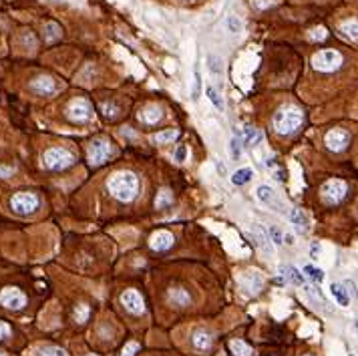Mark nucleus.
<instances>
[{
  "mask_svg": "<svg viewBox=\"0 0 358 356\" xmlns=\"http://www.w3.org/2000/svg\"><path fill=\"white\" fill-rule=\"evenodd\" d=\"M107 189L119 201H133L139 193V177L133 171H117L109 177Z\"/></svg>",
  "mask_w": 358,
  "mask_h": 356,
  "instance_id": "f257e3e1",
  "label": "nucleus"
},
{
  "mask_svg": "<svg viewBox=\"0 0 358 356\" xmlns=\"http://www.w3.org/2000/svg\"><path fill=\"white\" fill-rule=\"evenodd\" d=\"M302 119H304V115L296 105H286V107L278 109V113L274 115V129L280 135H292L302 125Z\"/></svg>",
  "mask_w": 358,
  "mask_h": 356,
  "instance_id": "f03ea898",
  "label": "nucleus"
},
{
  "mask_svg": "<svg viewBox=\"0 0 358 356\" xmlns=\"http://www.w3.org/2000/svg\"><path fill=\"white\" fill-rule=\"evenodd\" d=\"M75 163V155L63 147H50L43 153V165L52 169V171H61V169H67Z\"/></svg>",
  "mask_w": 358,
  "mask_h": 356,
  "instance_id": "7ed1b4c3",
  "label": "nucleus"
},
{
  "mask_svg": "<svg viewBox=\"0 0 358 356\" xmlns=\"http://www.w3.org/2000/svg\"><path fill=\"white\" fill-rule=\"evenodd\" d=\"M39 197L31 191H20V193H14L12 199H10V207H12V212L18 214V216H31L39 210Z\"/></svg>",
  "mask_w": 358,
  "mask_h": 356,
  "instance_id": "20e7f679",
  "label": "nucleus"
},
{
  "mask_svg": "<svg viewBox=\"0 0 358 356\" xmlns=\"http://www.w3.org/2000/svg\"><path fill=\"white\" fill-rule=\"evenodd\" d=\"M312 65L316 71L322 73H334L342 65V54L338 50H320L312 56Z\"/></svg>",
  "mask_w": 358,
  "mask_h": 356,
  "instance_id": "39448f33",
  "label": "nucleus"
},
{
  "mask_svg": "<svg viewBox=\"0 0 358 356\" xmlns=\"http://www.w3.org/2000/svg\"><path fill=\"white\" fill-rule=\"evenodd\" d=\"M111 143L105 141V139H93L91 143H89V149H87V155H89V161H91L93 165H101L109 159L111 155Z\"/></svg>",
  "mask_w": 358,
  "mask_h": 356,
  "instance_id": "423d86ee",
  "label": "nucleus"
},
{
  "mask_svg": "<svg viewBox=\"0 0 358 356\" xmlns=\"http://www.w3.org/2000/svg\"><path fill=\"white\" fill-rule=\"evenodd\" d=\"M344 195H346V183L340 181V179H330V181H326L324 187H322V199L328 205H334V203L342 201Z\"/></svg>",
  "mask_w": 358,
  "mask_h": 356,
  "instance_id": "0eeeda50",
  "label": "nucleus"
},
{
  "mask_svg": "<svg viewBox=\"0 0 358 356\" xmlns=\"http://www.w3.org/2000/svg\"><path fill=\"white\" fill-rule=\"evenodd\" d=\"M0 304L8 310H22L26 306V296L18 288H4L0 292Z\"/></svg>",
  "mask_w": 358,
  "mask_h": 356,
  "instance_id": "6e6552de",
  "label": "nucleus"
},
{
  "mask_svg": "<svg viewBox=\"0 0 358 356\" xmlns=\"http://www.w3.org/2000/svg\"><path fill=\"white\" fill-rule=\"evenodd\" d=\"M67 115H69L71 121L85 123V121H89V119H91L93 111H91V105H89L85 99H75V101H71V103H69V107H67Z\"/></svg>",
  "mask_w": 358,
  "mask_h": 356,
  "instance_id": "1a4fd4ad",
  "label": "nucleus"
},
{
  "mask_svg": "<svg viewBox=\"0 0 358 356\" xmlns=\"http://www.w3.org/2000/svg\"><path fill=\"white\" fill-rule=\"evenodd\" d=\"M348 141H350V135H348V131H344V129H332V131H328L326 137H324L326 147H328L330 151H334V153L344 151L346 147H348Z\"/></svg>",
  "mask_w": 358,
  "mask_h": 356,
  "instance_id": "9d476101",
  "label": "nucleus"
},
{
  "mask_svg": "<svg viewBox=\"0 0 358 356\" xmlns=\"http://www.w3.org/2000/svg\"><path fill=\"white\" fill-rule=\"evenodd\" d=\"M121 304L131 314H143L145 312V300L137 290H125L121 294Z\"/></svg>",
  "mask_w": 358,
  "mask_h": 356,
  "instance_id": "9b49d317",
  "label": "nucleus"
},
{
  "mask_svg": "<svg viewBox=\"0 0 358 356\" xmlns=\"http://www.w3.org/2000/svg\"><path fill=\"white\" fill-rule=\"evenodd\" d=\"M31 89L39 95H52L56 91V81L48 75H41L35 81H31Z\"/></svg>",
  "mask_w": 358,
  "mask_h": 356,
  "instance_id": "f8f14e48",
  "label": "nucleus"
},
{
  "mask_svg": "<svg viewBox=\"0 0 358 356\" xmlns=\"http://www.w3.org/2000/svg\"><path fill=\"white\" fill-rule=\"evenodd\" d=\"M240 284H242L250 294H258V292L262 290V286H264V278H262L260 272L250 270V272H244V274L240 276Z\"/></svg>",
  "mask_w": 358,
  "mask_h": 356,
  "instance_id": "ddd939ff",
  "label": "nucleus"
},
{
  "mask_svg": "<svg viewBox=\"0 0 358 356\" xmlns=\"http://www.w3.org/2000/svg\"><path fill=\"white\" fill-rule=\"evenodd\" d=\"M252 237H254L256 246H258L264 254H268V256L274 254V244L270 242V237H268V233H266V229H264L262 225H254V227H252Z\"/></svg>",
  "mask_w": 358,
  "mask_h": 356,
  "instance_id": "4468645a",
  "label": "nucleus"
},
{
  "mask_svg": "<svg viewBox=\"0 0 358 356\" xmlns=\"http://www.w3.org/2000/svg\"><path fill=\"white\" fill-rule=\"evenodd\" d=\"M173 233L165 231V229H159L151 235V240H149V246H151L155 252H163V250H169L173 246Z\"/></svg>",
  "mask_w": 358,
  "mask_h": 356,
  "instance_id": "2eb2a0df",
  "label": "nucleus"
},
{
  "mask_svg": "<svg viewBox=\"0 0 358 356\" xmlns=\"http://www.w3.org/2000/svg\"><path fill=\"white\" fill-rule=\"evenodd\" d=\"M139 119L147 125H155L163 119V109L159 105H147L141 113H139Z\"/></svg>",
  "mask_w": 358,
  "mask_h": 356,
  "instance_id": "dca6fc26",
  "label": "nucleus"
},
{
  "mask_svg": "<svg viewBox=\"0 0 358 356\" xmlns=\"http://www.w3.org/2000/svg\"><path fill=\"white\" fill-rule=\"evenodd\" d=\"M330 296L336 300L338 306H342V308L350 306V294H348V290H346L342 284L332 282V284H330Z\"/></svg>",
  "mask_w": 358,
  "mask_h": 356,
  "instance_id": "f3484780",
  "label": "nucleus"
},
{
  "mask_svg": "<svg viewBox=\"0 0 358 356\" xmlns=\"http://www.w3.org/2000/svg\"><path fill=\"white\" fill-rule=\"evenodd\" d=\"M191 344L197 348V350H210L212 344H214V336L207 332V330H195L193 336H191Z\"/></svg>",
  "mask_w": 358,
  "mask_h": 356,
  "instance_id": "a211bd4d",
  "label": "nucleus"
},
{
  "mask_svg": "<svg viewBox=\"0 0 358 356\" xmlns=\"http://www.w3.org/2000/svg\"><path fill=\"white\" fill-rule=\"evenodd\" d=\"M290 222H292V225H296L298 231H302V233H306L310 229L308 218H306V214L300 210V207H292L290 210Z\"/></svg>",
  "mask_w": 358,
  "mask_h": 356,
  "instance_id": "6ab92c4d",
  "label": "nucleus"
},
{
  "mask_svg": "<svg viewBox=\"0 0 358 356\" xmlns=\"http://www.w3.org/2000/svg\"><path fill=\"white\" fill-rule=\"evenodd\" d=\"M256 197H258V201H262L264 205H276V207H280L274 189H270L268 185H260V187L256 189Z\"/></svg>",
  "mask_w": 358,
  "mask_h": 356,
  "instance_id": "aec40b11",
  "label": "nucleus"
},
{
  "mask_svg": "<svg viewBox=\"0 0 358 356\" xmlns=\"http://www.w3.org/2000/svg\"><path fill=\"white\" fill-rule=\"evenodd\" d=\"M169 300L175 304V306H189L191 304V296L187 290L183 288H175L169 292Z\"/></svg>",
  "mask_w": 358,
  "mask_h": 356,
  "instance_id": "412c9836",
  "label": "nucleus"
},
{
  "mask_svg": "<svg viewBox=\"0 0 358 356\" xmlns=\"http://www.w3.org/2000/svg\"><path fill=\"white\" fill-rule=\"evenodd\" d=\"M280 274L286 278V282H294V284H298V286H302V284L306 282V278L300 274V270L294 268V266H286V268L282 266V268H280Z\"/></svg>",
  "mask_w": 358,
  "mask_h": 356,
  "instance_id": "4be33fe9",
  "label": "nucleus"
},
{
  "mask_svg": "<svg viewBox=\"0 0 358 356\" xmlns=\"http://www.w3.org/2000/svg\"><path fill=\"white\" fill-rule=\"evenodd\" d=\"M254 177V171L250 167H242V169H237L233 175H231V183L233 185H246L250 179Z\"/></svg>",
  "mask_w": 358,
  "mask_h": 356,
  "instance_id": "5701e85b",
  "label": "nucleus"
},
{
  "mask_svg": "<svg viewBox=\"0 0 358 356\" xmlns=\"http://www.w3.org/2000/svg\"><path fill=\"white\" fill-rule=\"evenodd\" d=\"M302 272L306 274L304 278H310V280H312V282H316V284H322V282H324V278H326L324 270L316 268V266H312V264H306L304 268H302Z\"/></svg>",
  "mask_w": 358,
  "mask_h": 356,
  "instance_id": "b1692460",
  "label": "nucleus"
},
{
  "mask_svg": "<svg viewBox=\"0 0 358 356\" xmlns=\"http://www.w3.org/2000/svg\"><path fill=\"white\" fill-rule=\"evenodd\" d=\"M205 97H207V101H210L218 111H224L225 109V103H224V99L220 97V93L216 91V89L212 87V85H207L205 87Z\"/></svg>",
  "mask_w": 358,
  "mask_h": 356,
  "instance_id": "393cba45",
  "label": "nucleus"
},
{
  "mask_svg": "<svg viewBox=\"0 0 358 356\" xmlns=\"http://www.w3.org/2000/svg\"><path fill=\"white\" fill-rule=\"evenodd\" d=\"M177 137H179V131H177V129H165V131H159V133L153 137V141L159 143V145H165V143H173Z\"/></svg>",
  "mask_w": 358,
  "mask_h": 356,
  "instance_id": "a878e982",
  "label": "nucleus"
},
{
  "mask_svg": "<svg viewBox=\"0 0 358 356\" xmlns=\"http://www.w3.org/2000/svg\"><path fill=\"white\" fill-rule=\"evenodd\" d=\"M229 350H231L235 356H250V354H252V346L246 344L244 340H231V342H229Z\"/></svg>",
  "mask_w": 358,
  "mask_h": 356,
  "instance_id": "bb28decb",
  "label": "nucleus"
},
{
  "mask_svg": "<svg viewBox=\"0 0 358 356\" xmlns=\"http://www.w3.org/2000/svg\"><path fill=\"white\" fill-rule=\"evenodd\" d=\"M45 39L48 43H54L56 39H61V26L56 22H46L45 24Z\"/></svg>",
  "mask_w": 358,
  "mask_h": 356,
  "instance_id": "cd10ccee",
  "label": "nucleus"
},
{
  "mask_svg": "<svg viewBox=\"0 0 358 356\" xmlns=\"http://www.w3.org/2000/svg\"><path fill=\"white\" fill-rule=\"evenodd\" d=\"M262 139V133L256 129V127H252V125H248L246 129H244V139H242V143H246V145H256L258 141Z\"/></svg>",
  "mask_w": 358,
  "mask_h": 356,
  "instance_id": "c85d7f7f",
  "label": "nucleus"
},
{
  "mask_svg": "<svg viewBox=\"0 0 358 356\" xmlns=\"http://www.w3.org/2000/svg\"><path fill=\"white\" fill-rule=\"evenodd\" d=\"M205 63H207V69H210L212 75H216V77L222 75V58H220V56H216V54H207Z\"/></svg>",
  "mask_w": 358,
  "mask_h": 356,
  "instance_id": "c756f323",
  "label": "nucleus"
},
{
  "mask_svg": "<svg viewBox=\"0 0 358 356\" xmlns=\"http://www.w3.org/2000/svg\"><path fill=\"white\" fill-rule=\"evenodd\" d=\"M340 31H342L348 39L356 41V37H358V35H356V33H358V22H356L354 18H352V20H346V22L340 24Z\"/></svg>",
  "mask_w": 358,
  "mask_h": 356,
  "instance_id": "7c9ffc66",
  "label": "nucleus"
},
{
  "mask_svg": "<svg viewBox=\"0 0 358 356\" xmlns=\"http://www.w3.org/2000/svg\"><path fill=\"white\" fill-rule=\"evenodd\" d=\"M201 97V73L199 69H195V75H193V89H191V101H199Z\"/></svg>",
  "mask_w": 358,
  "mask_h": 356,
  "instance_id": "2f4dec72",
  "label": "nucleus"
},
{
  "mask_svg": "<svg viewBox=\"0 0 358 356\" xmlns=\"http://www.w3.org/2000/svg\"><path fill=\"white\" fill-rule=\"evenodd\" d=\"M229 153H231V159H240L242 157V139L240 137H231L229 141Z\"/></svg>",
  "mask_w": 358,
  "mask_h": 356,
  "instance_id": "473e14b6",
  "label": "nucleus"
},
{
  "mask_svg": "<svg viewBox=\"0 0 358 356\" xmlns=\"http://www.w3.org/2000/svg\"><path fill=\"white\" fill-rule=\"evenodd\" d=\"M266 233H268V237H270V242H272L274 246H282V244H284V233H282L276 225H270V229H268Z\"/></svg>",
  "mask_w": 358,
  "mask_h": 356,
  "instance_id": "72a5a7b5",
  "label": "nucleus"
},
{
  "mask_svg": "<svg viewBox=\"0 0 358 356\" xmlns=\"http://www.w3.org/2000/svg\"><path fill=\"white\" fill-rule=\"evenodd\" d=\"M173 201V195H171V191L169 189H163L161 193H157V199H155V207H165V205H169Z\"/></svg>",
  "mask_w": 358,
  "mask_h": 356,
  "instance_id": "f704fd0d",
  "label": "nucleus"
},
{
  "mask_svg": "<svg viewBox=\"0 0 358 356\" xmlns=\"http://www.w3.org/2000/svg\"><path fill=\"white\" fill-rule=\"evenodd\" d=\"M227 31L231 35H237L242 31V20L237 18V16H227Z\"/></svg>",
  "mask_w": 358,
  "mask_h": 356,
  "instance_id": "c9c22d12",
  "label": "nucleus"
},
{
  "mask_svg": "<svg viewBox=\"0 0 358 356\" xmlns=\"http://www.w3.org/2000/svg\"><path fill=\"white\" fill-rule=\"evenodd\" d=\"M41 356H69L63 348H58V346H50V348H45L41 352Z\"/></svg>",
  "mask_w": 358,
  "mask_h": 356,
  "instance_id": "e433bc0d",
  "label": "nucleus"
},
{
  "mask_svg": "<svg viewBox=\"0 0 358 356\" xmlns=\"http://www.w3.org/2000/svg\"><path fill=\"white\" fill-rule=\"evenodd\" d=\"M326 37H328V33H326L324 26H318V28H312V31H310V39L312 41H324Z\"/></svg>",
  "mask_w": 358,
  "mask_h": 356,
  "instance_id": "4c0bfd02",
  "label": "nucleus"
},
{
  "mask_svg": "<svg viewBox=\"0 0 358 356\" xmlns=\"http://www.w3.org/2000/svg\"><path fill=\"white\" fill-rule=\"evenodd\" d=\"M137 350H139V344H137V342H129V344H125V346H123L121 356H135V354H137Z\"/></svg>",
  "mask_w": 358,
  "mask_h": 356,
  "instance_id": "58836bf2",
  "label": "nucleus"
},
{
  "mask_svg": "<svg viewBox=\"0 0 358 356\" xmlns=\"http://www.w3.org/2000/svg\"><path fill=\"white\" fill-rule=\"evenodd\" d=\"M185 157H187V147H185V145H179L177 149H175V161H177V163H183Z\"/></svg>",
  "mask_w": 358,
  "mask_h": 356,
  "instance_id": "ea45409f",
  "label": "nucleus"
},
{
  "mask_svg": "<svg viewBox=\"0 0 358 356\" xmlns=\"http://www.w3.org/2000/svg\"><path fill=\"white\" fill-rule=\"evenodd\" d=\"M87 314H89V308H87L85 304L77 306V310H75V318H77V322H85V320H87Z\"/></svg>",
  "mask_w": 358,
  "mask_h": 356,
  "instance_id": "a19ab883",
  "label": "nucleus"
},
{
  "mask_svg": "<svg viewBox=\"0 0 358 356\" xmlns=\"http://www.w3.org/2000/svg\"><path fill=\"white\" fill-rule=\"evenodd\" d=\"M10 332H12V330H10V326H8L6 322L0 320V340H2V338H8V336H10Z\"/></svg>",
  "mask_w": 358,
  "mask_h": 356,
  "instance_id": "79ce46f5",
  "label": "nucleus"
},
{
  "mask_svg": "<svg viewBox=\"0 0 358 356\" xmlns=\"http://www.w3.org/2000/svg\"><path fill=\"white\" fill-rule=\"evenodd\" d=\"M117 111H119V109H117L115 105H107V103L103 105V113H105L107 117H115V115H117Z\"/></svg>",
  "mask_w": 358,
  "mask_h": 356,
  "instance_id": "37998d69",
  "label": "nucleus"
},
{
  "mask_svg": "<svg viewBox=\"0 0 358 356\" xmlns=\"http://www.w3.org/2000/svg\"><path fill=\"white\" fill-rule=\"evenodd\" d=\"M252 4H254L256 8H266V6H272L274 2H262V0H252Z\"/></svg>",
  "mask_w": 358,
  "mask_h": 356,
  "instance_id": "c03bdc74",
  "label": "nucleus"
},
{
  "mask_svg": "<svg viewBox=\"0 0 358 356\" xmlns=\"http://www.w3.org/2000/svg\"><path fill=\"white\" fill-rule=\"evenodd\" d=\"M216 167H218V173H220V175H222V177H224V175H225V173H227V169H225V165H224V163H222V161H218V163H216Z\"/></svg>",
  "mask_w": 358,
  "mask_h": 356,
  "instance_id": "a18cd8bd",
  "label": "nucleus"
},
{
  "mask_svg": "<svg viewBox=\"0 0 358 356\" xmlns=\"http://www.w3.org/2000/svg\"><path fill=\"white\" fill-rule=\"evenodd\" d=\"M310 254H312V258H316V254H320V246H318V244H312Z\"/></svg>",
  "mask_w": 358,
  "mask_h": 356,
  "instance_id": "49530a36",
  "label": "nucleus"
},
{
  "mask_svg": "<svg viewBox=\"0 0 358 356\" xmlns=\"http://www.w3.org/2000/svg\"><path fill=\"white\" fill-rule=\"evenodd\" d=\"M284 242H286V244H294V237H292V233L284 235Z\"/></svg>",
  "mask_w": 358,
  "mask_h": 356,
  "instance_id": "de8ad7c7",
  "label": "nucleus"
},
{
  "mask_svg": "<svg viewBox=\"0 0 358 356\" xmlns=\"http://www.w3.org/2000/svg\"><path fill=\"white\" fill-rule=\"evenodd\" d=\"M0 356H6V354H4V352H0Z\"/></svg>",
  "mask_w": 358,
  "mask_h": 356,
  "instance_id": "09e8293b",
  "label": "nucleus"
},
{
  "mask_svg": "<svg viewBox=\"0 0 358 356\" xmlns=\"http://www.w3.org/2000/svg\"><path fill=\"white\" fill-rule=\"evenodd\" d=\"M348 356H354V354H348Z\"/></svg>",
  "mask_w": 358,
  "mask_h": 356,
  "instance_id": "8fccbe9b",
  "label": "nucleus"
},
{
  "mask_svg": "<svg viewBox=\"0 0 358 356\" xmlns=\"http://www.w3.org/2000/svg\"><path fill=\"white\" fill-rule=\"evenodd\" d=\"M91 356H97V354H91Z\"/></svg>",
  "mask_w": 358,
  "mask_h": 356,
  "instance_id": "3c124183",
  "label": "nucleus"
}]
</instances>
